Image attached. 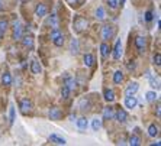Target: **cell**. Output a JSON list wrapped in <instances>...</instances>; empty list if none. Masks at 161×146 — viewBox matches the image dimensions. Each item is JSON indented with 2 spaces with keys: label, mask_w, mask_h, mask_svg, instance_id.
Segmentation results:
<instances>
[{
  "label": "cell",
  "mask_w": 161,
  "mask_h": 146,
  "mask_svg": "<svg viewBox=\"0 0 161 146\" xmlns=\"http://www.w3.org/2000/svg\"><path fill=\"white\" fill-rule=\"evenodd\" d=\"M7 26H9V22H7V20H5V19H0V33L6 32Z\"/></svg>",
  "instance_id": "obj_30"
},
{
  "label": "cell",
  "mask_w": 161,
  "mask_h": 146,
  "mask_svg": "<svg viewBox=\"0 0 161 146\" xmlns=\"http://www.w3.org/2000/svg\"><path fill=\"white\" fill-rule=\"evenodd\" d=\"M54 44H55V47H62V45H64V36H62V35L57 36V38L54 39Z\"/></svg>",
  "instance_id": "obj_33"
},
{
  "label": "cell",
  "mask_w": 161,
  "mask_h": 146,
  "mask_svg": "<svg viewBox=\"0 0 161 146\" xmlns=\"http://www.w3.org/2000/svg\"><path fill=\"white\" fill-rule=\"evenodd\" d=\"M100 52H102V57H103V58H106L107 55H109V52H110V48H109V45H107L106 42H102Z\"/></svg>",
  "instance_id": "obj_20"
},
{
  "label": "cell",
  "mask_w": 161,
  "mask_h": 146,
  "mask_svg": "<svg viewBox=\"0 0 161 146\" xmlns=\"http://www.w3.org/2000/svg\"><path fill=\"white\" fill-rule=\"evenodd\" d=\"M113 116H115V112H113V107H110V106H107L103 109V119H113Z\"/></svg>",
  "instance_id": "obj_14"
},
{
  "label": "cell",
  "mask_w": 161,
  "mask_h": 146,
  "mask_svg": "<svg viewBox=\"0 0 161 146\" xmlns=\"http://www.w3.org/2000/svg\"><path fill=\"white\" fill-rule=\"evenodd\" d=\"M70 2H71V3H74V2H75V0H70Z\"/></svg>",
  "instance_id": "obj_43"
},
{
  "label": "cell",
  "mask_w": 161,
  "mask_h": 146,
  "mask_svg": "<svg viewBox=\"0 0 161 146\" xmlns=\"http://www.w3.org/2000/svg\"><path fill=\"white\" fill-rule=\"evenodd\" d=\"M13 122H15V109L10 107V125H13Z\"/></svg>",
  "instance_id": "obj_39"
},
{
  "label": "cell",
  "mask_w": 161,
  "mask_h": 146,
  "mask_svg": "<svg viewBox=\"0 0 161 146\" xmlns=\"http://www.w3.org/2000/svg\"><path fill=\"white\" fill-rule=\"evenodd\" d=\"M20 38H22V26H20L19 22L16 20L13 26V39H20Z\"/></svg>",
  "instance_id": "obj_12"
},
{
  "label": "cell",
  "mask_w": 161,
  "mask_h": 146,
  "mask_svg": "<svg viewBox=\"0 0 161 146\" xmlns=\"http://www.w3.org/2000/svg\"><path fill=\"white\" fill-rule=\"evenodd\" d=\"M48 116H49V119H51V120H60L61 119L60 109H58V107H51V110H49Z\"/></svg>",
  "instance_id": "obj_10"
},
{
  "label": "cell",
  "mask_w": 161,
  "mask_h": 146,
  "mask_svg": "<svg viewBox=\"0 0 161 146\" xmlns=\"http://www.w3.org/2000/svg\"><path fill=\"white\" fill-rule=\"evenodd\" d=\"M48 25L52 28V29H58L60 22H58V16H57L55 13H52L51 16H49V19H48Z\"/></svg>",
  "instance_id": "obj_11"
},
{
  "label": "cell",
  "mask_w": 161,
  "mask_h": 146,
  "mask_svg": "<svg viewBox=\"0 0 161 146\" xmlns=\"http://www.w3.org/2000/svg\"><path fill=\"white\" fill-rule=\"evenodd\" d=\"M122 81H123V73H122V71H115L113 83H115V84H121Z\"/></svg>",
  "instance_id": "obj_21"
},
{
  "label": "cell",
  "mask_w": 161,
  "mask_h": 146,
  "mask_svg": "<svg viewBox=\"0 0 161 146\" xmlns=\"http://www.w3.org/2000/svg\"><path fill=\"white\" fill-rule=\"evenodd\" d=\"M48 12V7L47 5H44V3H39L38 6L35 7V15L38 16V18H44Z\"/></svg>",
  "instance_id": "obj_5"
},
{
  "label": "cell",
  "mask_w": 161,
  "mask_h": 146,
  "mask_svg": "<svg viewBox=\"0 0 161 146\" xmlns=\"http://www.w3.org/2000/svg\"><path fill=\"white\" fill-rule=\"evenodd\" d=\"M138 88H139V84L138 83H131L129 86L126 87V90H125V96H134L136 91H138Z\"/></svg>",
  "instance_id": "obj_8"
},
{
  "label": "cell",
  "mask_w": 161,
  "mask_h": 146,
  "mask_svg": "<svg viewBox=\"0 0 161 146\" xmlns=\"http://www.w3.org/2000/svg\"><path fill=\"white\" fill-rule=\"evenodd\" d=\"M79 106H80L81 110H87L89 107H90V101H89L87 99H81L80 100V104H79Z\"/></svg>",
  "instance_id": "obj_29"
},
{
  "label": "cell",
  "mask_w": 161,
  "mask_h": 146,
  "mask_svg": "<svg viewBox=\"0 0 161 146\" xmlns=\"http://www.w3.org/2000/svg\"><path fill=\"white\" fill-rule=\"evenodd\" d=\"M0 36H2V33H0Z\"/></svg>",
  "instance_id": "obj_44"
},
{
  "label": "cell",
  "mask_w": 161,
  "mask_h": 146,
  "mask_svg": "<svg viewBox=\"0 0 161 146\" xmlns=\"http://www.w3.org/2000/svg\"><path fill=\"white\" fill-rule=\"evenodd\" d=\"M112 36H113V29H112V26H109V25L103 26V29H102V39L107 41V39H110Z\"/></svg>",
  "instance_id": "obj_4"
},
{
  "label": "cell",
  "mask_w": 161,
  "mask_h": 146,
  "mask_svg": "<svg viewBox=\"0 0 161 146\" xmlns=\"http://www.w3.org/2000/svg\"><path fill=\"white\" fill-rule=\"evenodd\" d=\"M128 143H129L131 146H139L141 145V139H139L136 135H132V136L128 139Z\"/></svg>",
  "instance_id": "obj_19"
},
{
  "label": "cell",
  "mask_w": 161,
  "mask_h": 146,
  "mask_svg": "<svg viewBox=\"0 0 161 146\" xmlns=\"http://www.w3.org/2000/svg\"><path fill=\"white\" fill-rule=\"evenodd\" d=\"M118 2H119L121 5H123V3H125V0H118Z\"/></svg>",
  "instance_id": "obj_42"
},
{
  "label": "cell",
  "mask_w": 161,
  "mask_h": 146,
  "mask_svg": "<svg viewBox=\"0 0 161 146\" xmlns=\"http://www.w3.org/2000/svg\"><path fill=\"white\" fill-rule=\"evenodd\" d=\"M20 112L23 114H28L32 112V103H31V100L23 99L20 101Z\"/></svg>",
  "instance_id": "obj_2"
},
{
  "label": "cell",
  "mask_w": 161,
  "mask_h": 146,
  "mask_svg": "<svg viewBox=\"0 0 161 146\" xmlns=\"http://www.w3.org/2000/svg\"><path fill=\"white\" fill-rule=\"evenodd\" d=\"M70 91H71V90H70L67 86H62V88H61V97L64 100H67L68 97H70Z\"/></svg>",
  "instance_id": "obj_27"
},
{
  "label": "cell",
  "mask_w": 161,
  "mask_h": 146,
  "mask_svg": "<svg viewBox=\"0 0 161 146\" xmlns=\"http://www.w3.org/2000/svg\"><path fill=\"white\" fill-rule=\"evenodd\" d=\"M113 117L118 120L119 123H125V122H126V119H128V113L125 112V110H123V109H119V110L115 113Z\"/></svg>",
  "instance_id": "obj_7"
},
{
  "label": "cell",
  "mask_w": 161,
  "mask_h": 146,
  "mask_svg": "<svg viewBox=\"0 0 161 146\" xmlns=\"http://www.w3.org/2000/svg\"><path fill=\"white\" fill-rule=\"evenodd\" d=\"M3 10V0H0V12Z\"/></svg>",
  "instance_id": "obj_41"
},
{
  "label": "cell",
  "mask_w": 161,
  "mask_h": 146,
  "mask_svg": "<svg viewBox=\"0 0 161 146\" xmlns=\"http://www.w3.org/2000/svg\"><path fill=\"white\" fill-rule=\"evenodd\" d=\"M96 18L99 20H103L106 18V15H105V9L103 7H97V10H96Z\"/></svg>",
  "instance_id": "obj_28"
},
{
  "label": "cell",
  "mask_w": 161,
  "mask_h": 146,
  "mask_svg": "<svg viewBox=\"0 0 161 146\" xmlns=\"http://www.w3.org/2000/svg\"><path fill=\"white\" fill-rule=\"evenodd\" d=\"M2 83H3L5 86H12V75L9 73H5L2 75Z\"/></svg>",
  "instance_id": "obj_22"
},
{
  "label": "cell",
  "mask_w": 161,
  "mask_h": 146,
  "mask_svg": "<svg viewBox=\"0 0 161 146\" xmlns=\"http://www.w3.org/2000/svg\"><path fill=\"white\" fill-rule=\"evenodd\" d=\"M70 49H71V54H77V52H79V41L75 39V38H73V39H71Z\"/></svg>",
  "instance_id": "obj_24"
},
{
  "label": "cell",
  "mask_w": 161,
  "mask_h": 146,
  "mask_svg": "<svg viewBox=\"0 0 161 146\" xmlns=\"http://www.w3.org/2000/svg\"><path fill=\"white\" fill-rule=\"evenodd\" d=\"M107 6L115 10V9H118V6H119V2L118 0H107Z\"/></svg>",
  "instance_id": "obj_34"
},
{
  "label": "cell",
  "mask_w": 161,
  "mask_h": 146,
  "mask_svg": "<svg viewBox=\"0 0 161 146\" xmlns=\"http://www.w3.org/2000/svg\"><path fill=\"white\" fill-rule=\"evenodd\" d=\"M145 45H147V42H145V38L144 36H136L135 38V47L138 49V52H144L145 51Z\"/></svg>",
  "instance_id": "obj_3"
},
{
  "label": "cell",
  "mask_w": 161,
  "mask_h": 146,
  "mask_svg": "<svg viewBox=\"0 0 161 146\" xmlns=\"http://www.w3.org/2000/svg\"><path fill=\"white\" fill-rule=\"evenodd\" d=\"M151 87L153 88H160V84H158V80H155V78H151Z\"/></svg>",
  "instance_id": "obj_38"
},
{
  "label": "cell",
  "mask_w": 161,
  "mask_h": 146,
  "mask_svg": "<svg viewBox=\"0 0 161 146\" xmlns=\"http://www.w3.org/2000/svg\"><path fill=\"white\" fill-rule=\"evenodd\" d=\"M89 26V22L84 18H77V19L74 20V29H75V32H81L83 29H86Z\"/></svg>",
  "instance_id": "obj_1"
},
{
  "label": "cell",
  "mask_w": 161,
  "mask_h": 146,
  "mask_svg": "<svg viewBox=\"0 0 161 146\" xmlns=\"http://www.w3.org/2000/svg\"><path fill=\"white\" fill-rule=\"evenodd\" d=\"M49 142H52L55 145H65V143H67L65 139L58 136V135H49Z\"/></svg>",
  "instance_id": "obj_13"
},
{
  "label": "cell",
  "mask_w": 161,
  "mask_h": 146,
  "mask_svg": "<svg viewBox=\"0 0 161 146\" xmlns=\"http://www.w3.org/2000/svg\"><path fill=\"white\" fill-rule=\"evenodd\" d=\"M61 33H60V31H58V29H54L52 32H51V35H49V38H51V39H55V38H57V36H60Z\"/></svg>",
  "instance_id": "obj_35"
},
{
  "label": "cell",
  "mask_w": 161,
  "mask_h": 146,
  "mask_svg": "<svg viewBox=\"0 0 161 146\" xmlns=\"http://www.w3.org/2000/svg\"><path fill=\"white\" fill-rule=\"evenodd\" d=\"M160 60H161V55H160V54H155V55H154V64L157 67H160V64H161Z\"/></svg>",
  "instance_id": "obj_36"
},
{
  "label": "cell",
  "mask_w": 161,
  "mask_h": 146,
  "mask_svg": "<svg viewBox=\"0 0 161 146\" xmlns=\"http://www.w3.org/2000/svg\"><path fill=\"white\" fill-rule=\"evenodd\" d=\"M77 126H79V129L80 130H86L89 126V122L86 117H80V119H77Z\"/></svg>",
  "instance_id": "obj_17"
},
{
  "label": "cell",
  "mask_w": 161,
  "mask_h": 146,
  "mask_svg": "<svg viewBox=\"0 0 161 146\" xmlns=\"http://www.w3.org/2000/svg\"><path fill=\"white\" fill-rule=\"evenodd\" d=\"M148 135H149L151 138H155V136L158 135V126H155V125H151V126L148 127Z\"/></svg>",
  "instance_id": "obj_25"
},
{
  "label": "cell",
  "mask_w": 161,
  "mask_h": 146,
  "mask_svg": "<svg viewBox=\"0 0 161 146\" xmlns=\"http://www.w3.org/2000/svg\"><path fill=\"white\" fill-rule=\"evenodd\" d=\"M145 20H147V22H151V20H153V12H151V10H147V12H145Z\"/></svg>",
  "instance_id": "obj_37"
},
{
  "label": "cell",
  "mask_w": 161,
  "mask_h": 146,
  "mask_svg": "<svg viewBox=\"0 0 161 146\" xmlns=\"http://www.w3.org/2000/svg\"><path fill=\"white\" fill-rule=\"evenodd\" d=\"M31 71L34 74H39L42 73V67H41V64L38 62V61H32V64H31Z\"/></svg>",
  "instance_id": "obj_16"
},
{
  "label": "cell",
  "mask_w": 161,
  "mask_h": 146,
  "mask_svg": "<svg viewBox=\"0 0 161 146\" xmlns=\"http://www.w3.org/2000/svg\"><path fill=\"white\" fill-rule=\"evenodd\" d=\"M92 127H93V130H99V129L102 127L100 119H93V122H92Z\"/></svg>",
  "instance_id": "obj_31"
},
{
  "label": "cell",
  "mask_w": 161,
  "mask_h": 146,
  "mask_svg": "<svg viewBox=\"0 0 161 146\" xmlns=\"http://www.w3.org/2000/svg\"><path fill=\"white\" fill-rule=\"evenodd\" d=\"M121 57H122V42H121V39H119V41H116V44H115L113 58L118 61V60H121Z\"/></svg>",
  "instance_id": "obj_6"
},
{
  "label": "cell",
  "mask_w": 161,
  "mask_h": 146,
  "mask_svg": "<svg viewBox=\"0 0 161 146\" xmlns=\"http://www.w3.org/2000/svg\"><path fill=\"white\" fill-rule=\"evenodd\" d=\"M136 104H138V100L135 99L134 96H126V97H125V106H126L128 109L132 110V109L136 107Z\"/></svg>",
  "instance_id": "obj_9"
},
{
  "label": "cell",
  "mask_w": 161,
  "mask_h": 146,
  "mask_svg": "<svg viewBox=\"0 0 161 146\" xmlns=\"http://www.w3.org/2000/svg\"><path fill=\"white\" fill-rule=\"evenodd\" d=\"M65 86H67L70 90H74V88H75V80H74L73 77H67V78H65Z\"/></svg>",
  "instance_id": "obj_26"
},
{
  "label": "cell",
  "mask_w": 161,
  "mask_h": 146,
  "mask_svg": "<svg viewBox=\"0 0 161 146\" xmlns=\"http://www.w3.org/2000/svg\"><path fill=\"white\" fill-rule=\"evenodd\" d=\"M22 44H23V47L26 48H34V38L31 35H26V36L22 38Z\"/></svg>",
  "instance_id": "obj_15"
},
{
  "label": "cell",
  "mask_w": 161,
  "mask_h": 146,
  "mask_svg": "<svg viewBox=\"0 0 161 146\" xmlns=\"http://www.w3.org/2000/svg\"><path fill=\"white\" fill-rule=\"evenodd\" d=\"M105 100H106L107 103H112L115 100V93L113 90H109V88H106L105 90Z\"/></svg>",
  "instance_id": "obj_18"
},
{
  "label": "cell",
  "mask_w": 161,
  "mask_h": 146,
  "mask_svg": "<svg viewBox=\"0 0 161 146\" xmlns=\"http://www.w3.org/2000/svg\"><path fill=\"white\" fill-rule=\"evenodd\" d=\"M93 64H94V57L92 54H86V55H84V65L92 67Z\"/></svg>",
  "instance_id": "obj_23"
},
{
  "label": "cell",
  "mask_w": 161,
  "mask_h": 146,
  "mask_svg": "<svg viewBox=\"0 0 161 146\" xmlns=\"http://www.w3.org/2000/svg\"><path fill=\"white\" fill-rule=\"evenodd\" d=\"M155 100H157V94H155L154 91H148V93H147V101L154 103Z\"/></svg>",
  "instance_id": "obj_32"
},
{
  "label": "cell",
  "mask_w": 161,
  "mask_h": 146,
  "mask_svg": "<svg viewBox=\"0 0 161 146\" xmlns=\"http://www.w3.org/2000/svg\"><path fill=\"white\" fill-rule=\"evenodd\" d=\"M128 70H135V62H129L128 64Z\"/></svg>",
  "instance_id": "obj_40"
}]
</instances>
